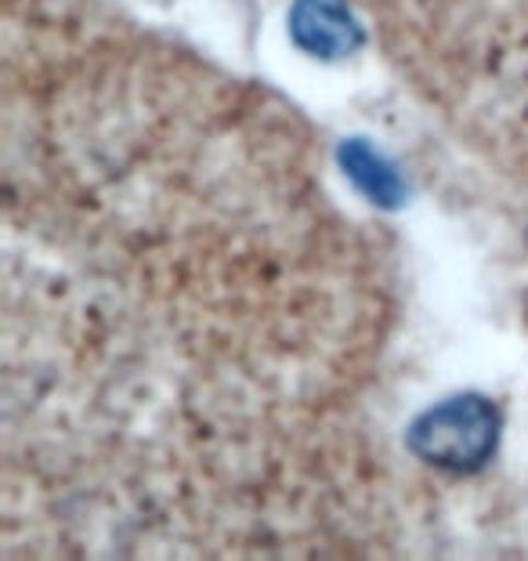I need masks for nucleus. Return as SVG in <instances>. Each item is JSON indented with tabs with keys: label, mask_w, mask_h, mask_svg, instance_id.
Segmentation results:
<instances>
[{
	"label": "nucleus",
	"mask_w": 528,
	"mask_h": 561,
	"mask_svg": "<svg viewBox=\"0 0 528 561\" xmlns=\"http://www.w3.org/2000/svg\"><path fill=\"white\" fill-rule=\"evenodd\" d=\"M500 410L485 396H452L446 402L431 405L410 424L413 457L424 460L427 468L441 471H478L492 460L500 446Z\"/></svg>",
	"instance_id": "1"
},
{
	"label": "nucleus",
	"mask_w": 528,
	"mask_h": 561,
	"mask_svg": "<svg viewBox=\"0 0 528 561\" xmlns=\"http://www.w3.org/2000/svg\"><path fill=\"white\" fill-rule=\"evenodd\" d=\"M290 37L319 62H337L366 44V30L347 0H294Z\"/></svg>",
	"instance_id": "2"
},
{
	"label": "nucleus",
	"mask_w": 528,
	"mask_h": 561,
	"mask_svg": "<svg viewBox=\"0 0 528 561\" xmlns=\"http://www.w3.org/2000/svg\"><path fill=\"white\" fill-rule=\"evenodd\" d=\"M341 167H344V174L355 182L358 193H363L366 199H374L377 207H383V210L402 207L405 182L399 178V171H394V167L383 160L374 146H369V141H363V138L344 141Z\"/></svg>",
	"instance_id": "3"
}]
</instances>
